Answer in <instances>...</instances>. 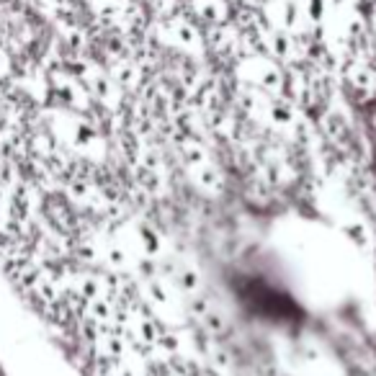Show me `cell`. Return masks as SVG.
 Returning <instances> with one entry per match:
<instances>
[{
	"label": "cell",
	"instance_id": "3",
	"mask_svg": "<svg viewBox=\"0 0 376 376\" xmlns=\"http://www.w3.org/2000/svg\"><path fill=\"white\" fill-rule=\"evenodd\" d=\"M167 28H170V36L175 39V44H181V47H186V49H196L199 42H201L199 31H196L188 21H183V18H170V21H167Z\"/></svg>",
	"mask_w": 376,
	"mask_h": 376
},
{
	"label": "cell",
	"instance_id": "4",
	"mask_svg": "<svg viewBox=\"0 0 376 376\" xmlns=\"http://www.w3.org/2000/svg\"><path fill=\"white\" fill-rule=\"evenodd\" d=\"M348 83L353 91H358L361 96H371L376 88V75L366 67V65H355L348 75Z\"/></svg>",
	"mask_w": 376,
	"mask_h": 376
},
{
	"label": "cell",
	"instance_id": "2",
	"mask_svg": "<svg viewBox=\"0 0 376 376\" xmlns=\"http://www.w3.org/2000/svg\"><path fill=\"white\" fill-rule=\"evenodd\" d=\"M194 11L201 21L211 23V26L224 23L227 21V16H230L227 0H194Z\"/></svg>",
	"mask_w": 376,
	"mask_h": 376
},
{
	"label": "cell",
	"instance_id": "5",
	"mask_svg": "<svg viewBox=\"0 0 376 376\" xmlns=\"http://www.w3.org/2000/svg\"><path fill=\"white\" fill-rule=\"evenodd\" d=\"M268 47H271V52L279 57V60H289V57H292L294 39H289V34H286L284 28H279V31H271V34H268Z\"/></svg>",
	"mask_w": 376,
	"mask_h": 376
},
{
	"label": "cell",
	"instance_id": "1",
	"mask_svg": "<svg viewBox=\"0 0 376 376\" xmlns=\"http://www.w3.org/2000/svg\"><path fill=\"white\" fill-rule=\"evenodd\" d=\"M250 67H253L250 80L258 85V88H263V91H268V93H279L281 88H284V75H281V70L273 62H268L263 57H253Z\"/></svg>",
	"mask_w": 376,
	"mask_h": 376
},
{
	"label": "cell",
	"instance_id": "8",
	"mask_svg": "<svg viewBox=\"0 0 376 376\" xmlns=\"http://www.w3.org/2000/svg\"><path fill=\"white\" fill-rule=\"evenodd\" d=\"M8 70H11V60H8V55L3 52V47H0V75H6Z\"/></svg>",
	"mask_w": 376,
	"mask_h": 376
},
{
	"label": "cell",
	"instance_id": "7",
	"mask_svg": "<svg viewBox=\"0 0 376 376\" xmlns=\"http://www.w3.org/2000/svg\"><path fill=\"white\" fill-rule=\"evenodd\" d=\"M304 16L309 23H322L328 16V0H304Z\"/></svg>",
	"mask_w": 376,
	"mask_h": 376
},
{
	"label": "cell",
	"instance_id": "6",
	"mask_svg": "<svg viewBox=\"0 0 376 376\" xmlns=\"http://www.w3.org/2000/svg\"><path fill=\"white\" fill-rule=\"evenodd\" d=\"M279 18H281V28H284V31L297 28V23H299V6H297V0H281Z\"/></svg>",
	"mask_w": 376,
	"mask_h": 376
}]
</instances>
